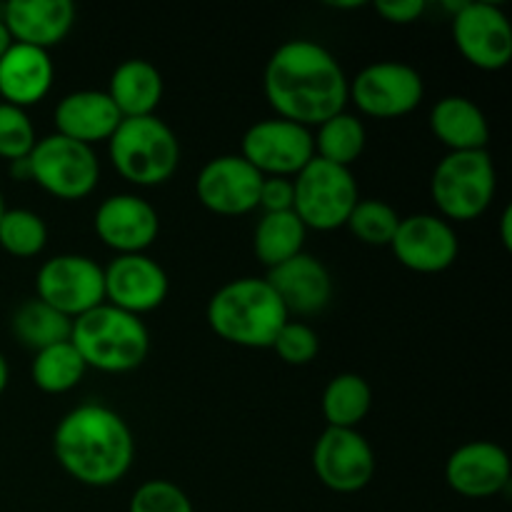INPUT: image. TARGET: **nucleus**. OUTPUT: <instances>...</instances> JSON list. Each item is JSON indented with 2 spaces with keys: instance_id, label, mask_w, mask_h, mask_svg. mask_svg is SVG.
<instances>
[{
  "instance_id": "nucleus-4",
  "label": "nucleus",
  "mask_w": 512,
  "mask_h": 512,
  "mask_svg": "<svg viewBox=\"0 0 512 512\" xmlns=\"http://www.w3.org/2000/svg\"><path fill=\"white\" fill-rule=\"evenodd\" d=\"M70 343L88 370L123 375L145 363L150 330L138 315L103 303L73 320Z\"/></svg>"
},
{
  "instance_id": "nucleus-35",
  "label": "nucleus",
  "mask_w": 512,
  "mask_h": 512,
  "mask_svg": "<svg viewBox=\"0 0 512 512\" xmlns=\"http://www.w3.org/2000/svg\"><path fill=\"white\" fill-rule=\"evenodd\" d=\"M258 208L263 213H285V210H293V178H263L258 195Z\"/></svg>"
},
{
  "instance_id": "nucleus-34",
  "label": "nucleus",
  "mask_w": 512,
  "mask_h": 512,
  "mask_svg": "<svg viewBox=\"0 0 512 512\" xmlns=\"http://www.w3.org/2000/svg\"><path fill=\"white\" fill-rule=\"evenodd\" d=\"M128 512H195L183 488L170 480H148L138 485L130 498Z\"/></svg>"
},
{
  "instance_id": "nucleus-38",
  "label": "nucleus",
  "mask_w": 512,
  "mask_h": 512,
  "mask_svg": "<svg viewBox=\"0 0 512 512\" xmlns=\"http://www.w3.org/2000/svg\"><path fill=\"white\" fill-rule=\"evenodd\" d=\"M8 380H10L8 360H5V355L0 353V395H3V393H5V388H8Z\"/></svg>"
},
{
  "instance_id": "nucleus-20",
  "label": "nucleus",
  "mask_w": 512,
  "mask_h": 512,
  "mask_svg": "<svg viewBox=\"0 0 512 512\" xmlns=\"http://www.w3.org/2000/svg\"><path fill=\"white\" fill-rule=\"evenodd\" d=\"M265 280L285 305L288 315H315L328 308L333 298V275L323 260L308 253H300L270 268Z\"/></svg>"
},
{
  "instance_id": "nucleus-5",
  "label": "nucleus",
  "mask_w": 512,
  "mask_h": 512,
  "mask_svg": "<svg viewBox=\"0 0 512 512\" xmlns=\"http://www.w3.org/2000/svg\"><path fill=\"white\" fill-rule=\"evenodd\" d=\"M108 155L118 175L140 188L168 183L180 165V143L158 115L123 118L108 140Z\"/></svg>"
},
{
  "instance_id": "nucleus-30",
  "label": "nucleus",
  "mask_w": 512,
  "mask_h": 512,
  "mask_svg": "<svg viewBox=\"0 0 512 512\" xmlns=\"http://www.w3.org/2000/svg\"><path fill=\"white\" fill-rule=\"evenodd\" d=\"M48 245V225L28 208H5L0 218V248L13 258H35Z\"/></svg>"
},
{
  "instance_id": "nucleus-18",
  "label": "nucleus",
  "mask_w": 512,
  "mask_h": 512,
  "mask_svg": "<svg viewBox=\"0 0 512 512\" xmlns=\"http://www.w3.org/2000/svg\"><path fill=\"white\" fill-rule=\"evenodd\" d=\"M510 458L493 440H470L453 450L445 463V483L463 498L480 500L503 493L510 485Z\"/></svg>"
},
{
  "instance_id": "nucleus-3",
  "label": "nucleus",
  "mask_w": 512,
  "mask_h": 512,
  "mask_svg": "<svg viewBox=\"0 0 512 512\" xmlns=\"http://www.w3.org/2000/svg\"><path fill=\"white\" fill-rule=\"evenodd\" d=\"M210 330L238 348L265 350L288 323V310L265 278H235L220 285L205 308Z\"/></svg>"
},
{
  "instance_id": "nucleus-28",
  "label": "nucleus",
  "mask_w": 512,
  "mask_h": 512,
  "mask_svg": "<svg viewBox=\"0 0 512 512\" xmlns=\"http://www.w3.org/2000/svg\"><path fill=\"white\" fill-rule=\"evenodd\" d=\"M365 143H368V133H365L363 120L345 110L320 123L313 133L315 158L340 165V168H350L363 155Z\"/></svg>"
},
{
  "instance_id": "nucleus-2",
  "label": "nucleus",
  "mask_w": 512,
  "mask_h": 512,
  "mask_svg": "<svg viewBox=\"0 0 512 512\" xmlns=\"http://www.w3.org/2000/svg\"><path fill=\"white\" fill-rule=\"evenodd\" d=\"M53 453L60 468L88 488H110L135 463V438L120 413L103 403L68 410L53 430Z\"/></svg>"
},
{
  "instance_id": "nucleus-26",
  "label": "nucleus",
  "mask_w": 512,
  "mask_h": 512,
  "mask_svg": "<svg viewBox=\"0 0 512 512\" xmlns=\"http://www.w3.org/2000/svg\"><path fill=\"white\" fill-rule=\"evenodd\" d=\"M305 235H308V230H305V225L300 223V218L293 210L263 213L253 230L255 258L268 270L275 268V265L303 253Z\"/></svg>"
},
{
  "instance_id": "nucleus-33",
  "label": "nucleus",
  "mask_w": 512,
  "mask_h": 512,
  "mask_svg": "<svg viewBox=\"0 0 512 512\" xmlns=\"http://www.w3.org/2000/svg\"><path fill=\"white\" fill-rule=\"evenodd\" d=\"M270 348L275 350V355H278L285 365L300 368V365H308L318 358L320 338L308 323L288 318V323L278 330V335H275Z\"/></svg>"
},
{
  "instance_id": "nucleus-32",
  "label": "nucleus",
  "mask_w": 512,
  "mask_h": 512,
  "mask_svg": "<svg viewBox=\"0 0 512 512\" xmlns=\"http://www.w3.org/2000/svg\"><path fill=\"white\" fill-rule=\"evenodd\" d=\"M35 140L38 135H35V125L28 110L0 103V158L8 163L25 160L33 150Z\"/></svg>"
},
{
  "instance_id": "nucleus-19",
  "label": "nucleus",
  "mask_w": 512,
  "mask_h": 512,
  "mask_svg": "<svg viewBox=\"0 0 512 512\" xmlns=\"http://www.w3.org/2000/svg\"><path fill=\"white\" fill-rule=\"evenodd\" d=\"M0 20L13 43L50 50L73 30L75 5L70 0H8L0 5Z\"/></svg>"
},
{
  "instance_id": "nucleus-24",
  "label": "nucleus",
  "mask_w": 512,
  "mask_h": 512,
  "mask_svg": "<svg viewBox=\"0 0 512 512\" xmlns=\"http://www.w3.org/2000/svg\"><path fill=\"white\" fill-rule=\"evenodd\" d=\"M163 90V75L153 63L143 58H130L113 70L105 93L110 95L123 118H145V115H155L163 100Z\"/></svg>"
},
{
  "instance_id": "nucleus-11",
  "label": "nucleus",
  "mask_w": 512,
  "mask_h": 512,
  "mask_svg": "<svg viewBox=\"0 0 512 512\" xmlns=\"http://www.w3.org/2000/svg\"><path fill=\"white\" fill-rule=\"evenodd\" d=\"M240 155L263 178H295L315 158L313 130L283 118H263L240 140Z\"/></svg>"
},
{
  "instance_id": "nucleus-7",
  "label": "nucleus",
  "mask_w": 512,
  "mask_h": 512,
  "mask_svg": "<svg viewBox=\"0 0 512 512\" xmlns=\"http://www.w3.org/2000/svg\"><path fill=\"white\" fill-rule=\"evenodd\" d=\"M358 200V183L350 168L313 158L293 178V213L305 230L330 233L345 228Z\"/></svg>"
},
{
  "instance_id": "nucleus-29",
  "label": "nucleus",
  "mask_w": 512,
  "mask_h": 512,
  "mask_svg": "<svg viewBox=\"0 0 512 512\" xmlns=\"http://www.w3.org/2000/svg\"><path fill=\"white\" fill-rule=\"evenodd\" d=\"M85 373H88V368H85L83 358L70 340L38 350L33 355V363H30L33 385L40 393L48 395L70 393L73 388H78Z\"/></svg>"
},
{
  "instance_id": "nucleus-10",
  "label": "nucleus",
  "mask_w": 512,
  "mask_h": 512,
  "mask_svg": "<svg viewBox=\"0 0 512 512\" xmlns=\"http://www.w3.org/2000/svg\"><path fill=\"white\" fill-rule=\"evenodd\" d=\"M425 83L418 70L400 60L370 63L350 80L348 100L363 115L378 120L403 118L423 103Z\"/></svg>"
},
{
  "instance_id": "nucleus-39",
  "label": "nucleus",
  "mask_w": 512,
  "mask_h": 512,
  "mask_svg": "<svg viewBox=\"0 0 512 512\" xmlns=\"http://www.w3.org/2000/svg\"><path fill=\"white\" fill-rule=\"evenodd\" d=\"M10 45H13V40H10L8 28H5L3 20H0V58H3V53L10 48Z\"/></svg>"
},
{
  "instance_id": "nucleus-14",
  "label": "nucleus",
  "mask_w": 512,
  "mask_h": 512,
  "mask_svg": "<svg viewBox=\"0 0 512 512\" xmlns=\"http://www.w3.org/2000/svg\"><path fill=\"white\" fill-rule=\"evenodd\" d=\"M263 175L240 153L218 155L200 168L195 178V195L200 205L215 215H248L258 210Z\"/></svg>"
},
{
  "instance_id": "nucleus-6",
  "label": "nucleus",
  "mask_w": 512,
  "mask_h": 512,
  "mask_svg": "<svg viewBox=\"0 0 512 512\" xmlns=\"http://www.w3.org/2000/svg\"><path fill=\"white\" fill-rule=\"evenodd\" d=\"M498 190V173L488 150L445 153L430 178V195L443 220L468 223L480 218Z\"/></svg>"
},
{
  "instance_id": "nucleus-27",
  "label": "nucleus",
  "mask_w": 512,
  "mask_h": 512,
  "mask_svg": "<svg viewBox=\"0 0 512 512\" xmlns=\"http://www.w3.org/2000/svg\"><path fill=\"white\" fill-rule=\"evenodd\" d=\"M10 328H13V335L18 338L20 345L38 353V350L50 348V345L70 340L73 320L45 305L43 300L30 298L15 308Z\"/></svg>"
},
{
  "instance_id": "nucleus-8",
  "label": "nucleus",
  "mask_w": 512,
  "mask_h": 512,
  "mask_svg": "<svg viewBox=\"0 0 512 512\" xmlns=\"http://www.w3.org/2000/svg\"><path fill=\"white\" fill-rule=\"evenodd\" d=\"M25 165L28 180L58 200H83L98 188L100 160L95 150L58 133L35 140Z\"/></svg>"
},
{
  "instance_id": "nucleus-12",
  "label": "nucleus",
  "mask_w": 512,
  "mask_h": 512,
  "mask_svg": "<svg viewBox=\"0 0 512 512\" xmlns=\"http://www.w3.org/2000/svg\"><path fill=\"white\" fill-rule=\"evenodd\" d=\"M453 40L480 70H503L512 60V25L495 3H460L453 13Z\"/></svg>"
},
{
  "instance_id": "nucleus-15",
  "label": "nucleus",
  "mask_w": 512,
  "mask_h": 512,
  "mask_svg": "<svg viewBox=\"0 0 512 512\" xmlns=\"http://www.w3.org/2000/svg\"><path fill=\"white\" fill-rule=\"evenodd\" d=\"M395 260L413 273L433 275L453 268L460 243L453 223L433 213H415L400 218L395 238L390 243Z\"/></svg>"
},
{
  "instance_id": "nucleus-17",
  "label": "nucleus",
  "mask_w": 512,
  "mask_h": 512,
  "mask_svg": "<svg viewBox=\"0 0 512 512\" xmlns=\"http://www.w3.org/2000/svg\"><path fill=\"white\" fill-rule=\"evenodd\" d=\"M95 235L115 255L145 253L158 240V210L145 198L133 193L108 195L98 205L93 218Z\"/></svg>"
},
{
  "instance_id": "nucleus-37",
  "label": "nucleus",
  "mask_w": 512,
  "mask_h": 512,
  "mask_svg": "<svg viewBox=\"0 0 512 512\" xmlns=\"http://www.w3.org/2000/svg\"><path fill=\"white\" fill-rule=\"evenodd\" d=\"M500 243H503L505 250H512V208L505 205L503 213H500Z\"/></svg>"
},
{
  "instance_id": "nucleus-36",
  "label": "nucleus",
  "mask_w": 512,
  "mask_h": 512,
  "mask_svg": "<svg viewBox=\"0 0 512 512\" xmlns=\"http://www.w3.org/2000/svg\"><path fill=\"white\" fill-rule=\"evenodd\" d=\"M373 8L388 23L410 25L423 18V13L428 10V3L425 0H378Z\"/></svg>"
},
{
  "instance_id": "nucleus-22",
  "label": "nucleus",
  "mask_w": 512,
  "mask_h": 512,
  "mask_svg": "<svg viewBox=\"0 0 512 512\" xmlns=\"http://www.w3.org/2000/svg\"><path fill=\"white\" fill-rule=\"evenodd\" d=\"M55 65L48 50L13 43L0 58V103L28 110L53 88Z\"/></svg>"
},
{
  "instance_id": "nucleus-9",
  "label": "nucleus",
  "mask_w": 512,
  "mask_h": 512,
  "mask_svg": "<svg viewBox=\"0 0 512 512\" xmlns=\"http://www.w3.org/2000/svg\"><path fill=\"white\" fill-rule=\"evenodd\" d=\"M35 298L75 320L105 303L103 268L88 255H53L35 275Z\"/></svg>"
},
{
  "instance_id": "nucleus-31",
  "label": "nucleus",
  "mask_w": 512,
  "mask_h": 512,
  "mask_svg": "<svg viewBox=\"0 0 512 512\" xmlns=\"http://www.w3.org/2000/svg\"><path fill=\"white\" fill-rule=\"evenodd\" d=\"M400 225L398 210L380 198H360L350 213L345 228L355 235L363 245L385 248L393 243L395 230Z\"/></svg>"
},
{
  "instance_id": "nucleus-13",
  "label": "nucleus",
  "mask_w": 512,
  "mask_h": 512,
  "mask_svg": "<svg viewBox=\"0 0 512 512\" xmlns=\"http://www.w3.org/2000/svg\"><path fill=\"white\" fill-rule=\"evenodd\" d=\"M375 450L358 430L325 428L313 448V470L320 483L340 495L368 488L375 475Z\"/></svg>"
},
{
  "instance_id": "nucleus-23",
  "label": "nucleus",
  "mask_w": 512,
  "mask_h": 512,
  "mask_svg": "<svg viewBox=\"0 0 512 512\" xmlns=\"http://www.w3.org/2000/svg\"><path fill=\"white\" fill-rule=\"evenodd\" d=\"M430 130L448 153L488 150L490 125L478 103L465 95H445L430 110Z\"/></svg>"
},
{
  "instance_id": "nucleus-1",
  "label": "nucleus",
  "mask_w": 512,
  "mask_h": 512,
  "mask_svg": "<svg viewBox=\"0 0 512 512\" xmlns=\"http://www.w3.org/2000/svg\"><path fill=\"white\" fill-rule=\"evenodd\" d=\"M350 80L323 43L293 38L273 50L263 70V93L275 118L318 128L348 105Z\"/></svg>"
},
{
  "instance_id": "nucleus-40",
  "label": "nucleus",
  "mask_w": 512,
  "mask_h": 512,
  "mask_svg": "<svg viewBox=\"0 0 512 512\" xmlns=\"http://www.w3.org/2000/svg\"><path fill=\"white\" fill-rule=\"evenodd\" d=\"M5 213V200H3V193H0V218H3Z\"/></svg>"
},
{
  "instance_id": "nucleus-25",
  "label": "nucleus",
  "mask_w": 512,
  "mask_h": 512,
  "mask_svg": "<svg viewBox=\"0 0 512 512\" xmlns=\"http://www.w3.org/2000/svg\"><path fill=\"white\" fill-rule=\"evenodd\" d=\"M373 408V388L358 373H340L325 385L320 410L328 428L358 430Z\"/></svg>"
},
{
  "instance_id": "nucleus-16",
  "label": "nucleus",
  "mask_w": 512,
  "mask_h": 512,
  "mask_svg": "<svg viewBox=\"0 0 512 512\" xmlns=\"http://www.w3.org/2000/svg\"><path fill=\"white\" fill-rule=\"evenodd\" d=\"M105 303L143 318L165 303L170 280L163 265L148 253L115 255L103 268Z\"/></svg>"
},
{
  "instance_id": "nucleus-21",
  "label": "nucleus",
  "mask_w": 512,
  "mask_h": 512,
  "mask_svg": "<svg viewBox=\"0 0 512 512\" xmlns=\"http://www.w3.org/2000/svg\"><path fill=\"white\" fill-rule=\"evenodd\" d=\"M55 133L93 148L110 140L123 115L105 90H73L63 95L53 110Z\"/></svg>"
}]
</instances>
